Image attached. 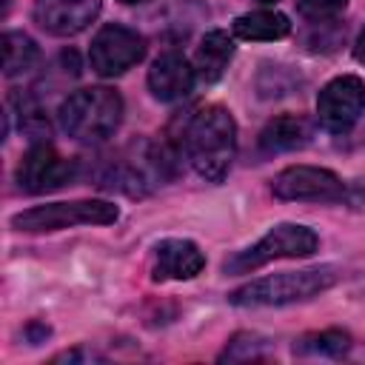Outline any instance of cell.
Segmentation results:
<instances>
[{
	"mask_svg": "<svg viewBox=\"0 0 365 365\" xmlns=\"http://www.w3.org/2000/svg\"><path fill=\"white\" fill-rule=\"evenodd\" d=\"M311 120L302 114H279L265 123L259 131V145L268 154H282V151H297L311 143Z\"/></svg>",
	"mask_w": 365,
	"mask_h": 365,
	"instance_id": "cell-13",
	"label": "cell"
},
{
	"mask_svg": "<svg viewBox=\"0 0 365 365\" xmlns=\"http://www.w3.org/2000/svg\"><path fill=\"white\" fill-rule=\"evenodd\" d=\"M354 57L359 60V63H365V29L359 31V37H356V46H354Z\"/></svg>",
	"mask_w": 365,
	"mask_h": 365,
	"instance_id": "cell-19",
	"label": "cell"
},
{
	"mask_svg": "<svg viewBox=\"0 0 365 365\" xmlns=\"http://www.w3.org/2000/svg\"><path fill=\"white\" fill-rule=\"evenodd\" d=\"M291 31V20L282 14V11H274V9H257V11H248V14H240L234 23H231V34L240 37V40H282L288 37Z\"/></svg>",
	"mask_w": 365,
	"mask_h": 365,
	"instance_id": "cell-15",
	"label": "cell"
},
{
	"mask_svg": "<svg viewBox=\"0 0 365 365\" xmlns=\"http://www.w3.org/2000/svg\"><path fill=\"white\" fill-rule=\"evenodd\" d=\"M60 128L77 143L108 140L123 120V97L108 86H88L68 94L57 111Z\"/></svg>",
	"mask_w": 365,
	"mask_h": 365,
	"instance_id": "cell-2",
	"label": "cell"
},
{
	"mask_svg": "<svg viewBox=\"0 0 365 365\" xmlns=\"http://www.w3.org/2000/svg\"><path fill=\"white\" fill-rule=\"evenodd\" d=\"M271 191L279 200H314L331 202L345 194V182L319 165H288L271 180Z\"/></svg>",
	"mask_w": 365,
	"mask_h": 365,
	"instance_id": "cell-8",
	"label": "cell"
},
{
	"mask_svg": "<svg viewBox=\"0 0 365 365\" xmlns=\"http://www.w3.org/2000/svg\"><path fill=\"white\" fill-rule=\"evenodd\" d=\"M117 217L120 208L108 200H68V202H46L20 211L11 217V228L26 234H48L74 225H111L117 222Z\"/></svg>",
	"mask_w": 365,
	"mask_h": 365,
	"instance_id": "cell-5",
	"label": "cell"
},
{
	"mask_svg": "<svg viewBox=\"0 0 365 365\" xmlns=\"http://www.w3.org/2000/svg\"><path fill=\"white\" fill-rule=\"evenodd\" d=\"M205 268V254L191 240H163L154 248V279H194Z\"/></svg>",
	"mask_w": 365,
	"mask_h": 365,
	"instance_id": "cell-12",
	"label": "cell"
},
{
	"mask_svg": "<svg viewBox=\"0 0 365 365\" xmlns=\"http://www.w3.org/2000/svg\"><path fill=\"white\" fill-rule=\"evenodd\" d=\"M345 6H348V0H299V3H297V11H299L305 20L322 23V20L336 17Z\"/></svg>",
	"mask_w": 365,
	"mask_h": 365,
	"instance_id": "cell-18",
	"label": "cell"
},
{
	"mask_svg": "<svg viewBox=\"0 0 365 365\" xmlns=\"http://www.w3.org/2000/svg\"><path fill=\"white\" fill-rule=\"evenodd\" d=\"M339 268L336 265H317V268H302V271H279L254 282H245L228 294L231 305H288V302H302L311 299L331 285L339 282Z\"/></svg>",
	"mask_w": 365,
	"mask_h": 365,
	"instance_id": "cell-3",
	"label": "cell"
},
{
	"mask_svg": "<svg viewBox=\"0 0 365 365\" xmlns=\"http://www.w3.org/2000/svg\"><path fill=\"white\" fill-rule=\"evenodd\" d=\"M103 0H34V20L54 37L80 34L97 14Z\"/></svg>",
	"mask_w": 365,
	"mask_h": 365,
	"instance_id": "cell-10",
	"label": "cell"
},
{
	"mask_svg": "<svg viewBox=\"0 0 365 365\" xmlns=\"http://www.w3.org/2000/svg\"><path fill=\"white\" fill-rule=\"evenodd\" d=\"M182 148L202 180L220 182L237 154V123L231 111L225 106H205L194 111L182 131Z\"/></svg>",
	"mask_w": 365,
	"mask_h": 365,
	"instance_id": "cell-1",
	"label": "cell"
},
{
	"mask_svg": "<svg viewBox=\"0 0 365 365\" xmlns=\"http://www.w3.org/2000/svg\"><path fill=\"white\" fill-rule=\"evenodd\" d=\"M197 71L180 51H163L148 68V88L157 100L174 103L194 88Z\"/></svg>",
	"mask_w": 365,
	"mask_h": 365,
	"instance_id": "cell-11",
	"label": "cell"
},
{
	"mask_svg": "<svg viewBox=\"0 0 365 365\" xmlns=\"http://www.w3.org/2000/svg\"><path fill=\"white\" fill-rule=\"evenodd\" d=\"M71 177H74V165L63 160L54 151V145H48L46 140L31 143V148L17 163V182L29 194H46V191L63 188Z\"/></svg>",
	"mask_w": 365,
	"mask_h": 365,
	"instance_id": "cell-9",
	"label": "cell"
},
{
	"mask_svg": "<svg viewBox=\"0 0 365 365\" xmlns=\"http://www.w3.org/2000/svg\"><path fill=\"white\" fill-rule=\"evenodd\" d=\"M145 57V40L128 26L108 23L91 37L88 60L100 77H117Z\"/></svg>",
	"mask_w": 365,
	"mask_h": 365,
	"instance_id": "cell-6",
	"label": "cell"
},
{
	"mask_svg": "<svg viewBox=\"0 0 365 365\" xmlns=\"http://www.w3.org/2000/svg\"><path fill=\"white\" fill-rule=\"evenodd\" d=\"M40 60L37 43L23 31H6L3 34V71L6 77L26 74Z\"/></svg>",
	"mask_w": 365,
	"mask_h": 365,
	"instance_id": "cell-16",
	"label": "cell"
},
{
	"mask_svg": "<svg viewBox=\"0 0 365 365\" xmlns=\"http://www.w3.org/2000/svg\"><path fill=\"white\" fill-rule=\"evenodd\" d=\"M348 348H351V336L339 328L319 331V334L302 339V345H299V351H314V354H325V356H342Z\"/></svg>",
	"mask_w": 365,
	"mask_h": 365,
	"instance_id": "cell-17",
	"label": "cell"
},
{
	"mask_svg": "<svg viewBox=\"0 0 365 365\" xmlns=\"http://www.w3.org/2000/svg\"><path fill=\"white\" fill-rule=\"evenodd\" d=\"M234 57V40L228 31L214 29L208 31L194 54V71L202 83H217L222 77V71L228 68V60Z\"/></svg>",
	"mask_w": 365,
	"mask_h": 365,
	"instance_id": "cell-14",
	"label": "cell"
},
{
	"mask_svg": "<svg viewBox=\"0 0 365 365\" xmlns=\"http://www.w3.org/2000/svg\"><path fill=\"white\" fill-rule=\"evenodd\" d=\"M317 248H319V237L314 228L299 225V222H277L251 248L237 251L231 259H225V274H248L274 259L311 257Z\"/></svg>",
	"mask_w": 365,
	"mask_h": 365,
	"instance_id": "cell-4",
	"label": "cell"
},
{
	"mask_svg": "<svg viewBox=\"0 0 365 365\" xmlns=\"http://www.w3.org/2000/svg\"><path fill=\"white\" fill-rule=\"evenodd\" d=\"M120 3H143V0H120Z\"/></svg>",
	"mask_w": 365,
	"mask_h": 365,
	"instance_id": "cell-20",
	"label": "cell"
},
{
	"mask_svg": "<svg viewBox=\"0 0 365 365\" xmlns=\"http://www.w3.org/2000/svg\"><path fill=\"white\" fill-rule=\"evenodd\" d=\"M362 111H365V80L356 74H339L331 83H325L322 91L317 94L319 125L331 134L351 131Z\"/></svg>",
	"mask_w": 365,
	"mask_h": 365,
	"instance_id": "cell-7",
	"label": "cell"
}]
</instances>
